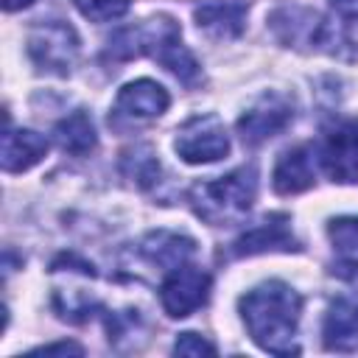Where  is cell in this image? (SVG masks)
<instances>
[{
	"instance_id": "19",
	"label": "cell",
	"mask_w": 358,
	"mask_h": 358,
	"mask_svg": "<svg viewBox=\"0 0 358 358\" xmlns=\"http://www.w3.org/2000/svg\"><path fill=\"white\" fill-rule=\"evenodd\" d=\"M173 352L176 355H213L215 347L207 338H201L199 333H182L173 344Z\"/></svg>"
},
{
	"instance_id": "11",
	"label": "cell",
	"mask_w": 358,
	"mask_h": 358,
	"mask_svg": "<svg viewBox=\"0 0 358 358\" xmlns=\"http://www.w3.org/2000/svg\"><path fill=\"white\" fill-rule=\"evenodd\" d=\"M316 171H313V151L308 145H296L285 151L271 173V185L280 196H296L308 187H313Z\"/></svg>"
},
{
	"instance_id": "20",
	"label": "cell",
	"mask_w": 358,
	"mask_h": 358,
	"mask_svg": "<svg viewBox=\"0 0 358 358\" xmlns=\"http://www.w3.org/2000/svg\"><path fill=\"white\" fill-rule=\"evenodd\" d=\"M330 8L344 22H355L358 20V0H330Z\"/></svg>"
},
{
	"instance_id": "16",
	"label": "cell",
	"mask_w": 358,
	"mask_h": 358,
	"mask_svg": "<svg viewBox=\"0 0 358 358\" xmlns=\"http://www.w3.org/2000/svg\"><path fill=\"white\" fill-rule=\"evenodd\" d=\"M123 173L140 187H151L159 179V159L151 145H134L123 154Z\"/></svg>"
},
{
	"instance_id": "2",
	"label": "cell",
	"mask_w": 358,
	"mask_h": 358,
	"mask_svg": "<svg viewBox=\"0 0 358 358\" xmlns=\"http://www.w3.org/2000/svg\"><path fill=\"white\" fill-rule=\"evenodd\" d=\"M257 196V171L252 165H243L227 176H218L213 182H199L190 190L193 210L210 221V224H238Z\"/></svg>"
},
{
	"instance_id": "6",
	"label": "cell",
	"mask_w": 358,
	"mask_h": 358,
	"mask_svg": "<svg viewBox=\"0 0 358 358\" xmlns=\"http://www.w3.org/2000/svg\"><path fill=\"white\" fill-rule=\"evenodd\" d=\"M291 103L282 95H263L249 112L238 117V134L246 145H260L277 137L291 123Z\"/></svg>"
},
{
	"instance_id": "18",
	"label": "cell",
	"mask_w": 358,
	"mask_h": 358,
	"mask_svg": "<svg viewBox=\"0 0 358 358\" xmlns=\"http://www.w3.org/2000/svg\"><path fill=\"white\" fill-rule=\"evenodd\" d=\"M330 241L344 252H358V218H336L327 227Z\"/></svg>"
},
{
	"instance_id": "4",
	"label": "cell",
	"mask_w": 358,
	"mask_h": 358,
	"mask_svg": "<svg viewBox=\"0 0 358 358\" xmlns=\"http://www.w3.org/2000/svg\"><path fill=\"white\" fill-rule=\"evenodd\" d=\"M173 148L190 165L215 162L229 154V134L215 115H196L176 131Z\"/></svg>"
},
{
	"instance_id": "7",
	"label": "cell",
	"mask_w": 358,
	"mask_h": 358,
	"mask_svg": "<svg viewBox=\"0 0 358 358\" xmlns=\"http://www.w3.org/2000/svg\"><path fill=\"white\" fill-rule=\"evenodd\" d=\"M319 159L333 182H358V120L338 123L327 134Z\"/></svg>"
},
{
	"instance_id": "17",
	"label": "cell",
	"mask_w": 358,
	"mask_h": 358,
	"mask_svg": "<svg viewBox=\"0 0 358 358\" xmlns=\"http://www.w3.org/2000/svg\"><path fill=\"white\" fill-rule=\"evenodd\" d=\"M131 0H73V6L92 22H109L129 11Z\"/></svg>"
},
{
	"instance_id": "12",
	"label": "cell",
	"mask_w": 358,
	"mask_h": 358,
	"mask_svg": "<svg viewBox=\"0 0 358 358\" xmlns=\"http://www.w3.org/2000/svg\"><path fill=\"white\" fill-rule=\"evenodd\" d=\"M48 154V140L31 129H6L3 131V171L22 173L34 168Z\"/></svg>"
},
{
	"instance_id": "8",
	"label": "cell",
	"mask_w": 358,
	"mask_h": 358,
	"mask_svg": "<svg viewBox=\"0 0 358 358\" xmlns=\"http://www.w3.org/2000/svg\"><path fill=\"white\" fill-rule=\"evenodd\" d=\"M199 31H204L210 39L227 42L243 34L246 28V3L241 0H204L193 11Z\"/></svg>"
},
{
	"instance_id": "1",
	"label": "cell",
	"mask_w": 358,
	"mask_h": 358,
	"mask_svg": "<svg viewBox=\"0 0 358 358\" xmlns=\"http://www.w3.org/2000/svg\"><path fill=\"white\" fill-rule=\"evenodd\" d=\"M302 313V296L280 282L268 280L241 296V316L257 347L274 355L296 352V324Z\"/></svg>"
},
{
	"instance_id": "15",
	"label": "cell",
	"mask_w": 358,
	"mask_h": 358,
	"mask_svg": "<svg viewBox=\"0 0 358 358\" xmlns=\"http://www.w3.org/2000/svg\"><path fill=\"white\" fill-rule=\"evenodd\" d=\"M53 140H56V145H59L62 151L76 154V157H84V154H90V151L95 148V143H98L95 123H92V117H90L87 112L78 109V112H73V115H67V117H62V120L56 123Z\"/></svg>"
},
{
	"instance_id": "10",
	"label": "cell",
	"mask_w": 358,
	"mask_h": 358,
	"mask_svg": "<svg viewBox=\"0 0 358 358\" xmlns=\"http://www.w3.org/2000/svg\"><path fill=\"white\" fill-rule=\"evenodd\" d=\"M294 249H299V246L291 235L285 215H268L257 227L246 229L232 246V252L238 257H252V255H263V252H294Z\"/></svg>"
},
{
	"instance_id": "5",
	"label": "cell",
	"mask_w": 358,
	"mask_h": 358,
	"mask_svg": "<svg viewBox=\"0 0 358 358\" xmlns=\"http://www.w3.org/2000/svg\"><path fill=\"white\" fill-rule=\"evenodd\" d=\"M207 296H210V274L190 263L171 268L159 285L162 310L173 319L190 316L196 308H201L207 302Z\"/></svg>"
},
{
	"instance_id": "3",
	"label": "cell",
	"mask_w": 358,
	"mask_h": 358,
	"mask_svg": "<svg viewBox=\"0 0 358 358\" xmlns=\"http://www.w3.org/2000/svg\"><path fill=\"white\" fill-rule=\"evenodd\" d=\"M28 56L39 70L67 76L78 59V36L67 22H42L28 34Z\"/></svg>"
},
{
	"instance_id": "14",
	"label": "cell",
	"mask_w": 358,
	"mask_h": 358,
	"mask_svg": "<svg viewBox=\"0 0 358 358\" xmlns=\"http://www.w3.org/2000/svg\"><path fill=\"white\" fill-rule=\"evenodd\" d=\"M140 249H143V255H145L151 263H157V266H162L165 271H171V268L182 266V263H187V260L193 257L196 243H193L190 238L179 235V232L157 229V232H151V235L140 243Z\"/></svg>"
},
{
	"instance_id": "22",
	"label": "cell",
	"mask_w": 358,
	"mask_h": 358,
	"mask_svg": "<svg viewBox=\"0 0 358 358\" xmlns=\"http://www.w3.org/2000/svg\"><path fill=\"white\" fill-rule=\"evenodd\" d=\"M34 0H3V8L6 11H20V8H28Z\"/></svg>"
},
{
	"instance_id": "9",
	"label": "cell",
	"mask_w": 358,
	"mask_h": 358,
	"mask_svg": "<svg viewBox=\"0 0 358 358\" xmlns=\"http://www.w3.org/2000/svg\"><path fill=\"white\" fill-rule=\"evenodd\" d=\"M168 103H171V95L162 84L151 78H137L120 87L115 98V112L131 120H148V117H159L168 109Z\"/></svg>"
},
{
	"instance_id": "13",
	"label": "cell",
	"mask_w": 358,
	"mask_h": 358,
	"mask_svg": "<svg viewBox=\"0 0 358 358\" xmlns=\"http://www.w3.org/2000/svg\"><path fill=\"white\" fill-rule=\"evenodd\" d=\"M324 344L330 350L358 347V296H341L324 316Z\"/></svg>"
},
{
	"instance_id": "21",
	"label": "cell",
	"mask_w": 358,
	"mask_h": 358,
	"mask_svg": "<svg viewBox=\"0 0 358 358\" xmlns=\"http://www.w3.org/2000/svg\"><path fill=\"white\" fill-rule=\"evenodd\" d=\"M34 352H39V355H81L84 350L76 341H59V344H45Z\"/></svg>"
}]
</instances>
